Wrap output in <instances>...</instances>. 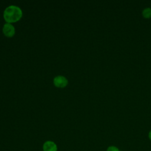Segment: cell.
Returning a JSON list of instances; mask_svg holds the SVG:
<instances>
[{
  "label": "cell",
  "instance_id": "obj_2",
  "mask_svg": "<svg viewBox=\"0 0 151 151\" xmlns=\"http://www.w3.org/2000/svg\"><path fill=\"white\" fill-rule=\"evenodd\" d=\"M68 80L66 77L63 76H57L54 77L53 80V83L57 87L63 88L67 86L68 84Z\"/></svg>",
  "mask_w": 151,
  "mask_h": 151
},
{
  "label": "cell",
  "instance_id": "obj_5",
  "mask_svg": "<svg viewBox=\"0 0 151 151\" xmlns=\"http://www.w3.org/2000/svg\"><path fill=\"white\" fill-rule=\"evenodd\" d=\"M143 16L146 18H149L151 17V8H145L142 11Z\"/></svg>",
  "mask_w": 151,
  "mask_h": 151
},
{
  "label": "cell",
  "instance_id": "obj_1",
  "mask_svg": "<svg viewBox=\"0 0 151 151\" xmlns=\"http://www.w3.org/2000/svg\"><path fill=\"white\" fill-rule=\"evenodd\" d=\"M22 17L21 9L16 5H9L4 12V18L6 23H13L19 21Z\"/></svg>",
  "mask_w": 151,
  "mask_h": 151
},
{
  "label": "cell",
  "instance_id": "obj_4",
  "mask_svg": "<svg viewBox=\"0 0 151 151\" xmlns=\"http://www.w3.org/2000/svg\"><path fill=\"white\" fill-rule=\"evenodd\" d=\"M42 150L43 151H57V146L54 142L47 140L44 143Z\"/></svg>",
  "mask_w": 151,
  "mask_h": 151
},
{
  "label": "cell",
  "instance_id": "obj_6",
  "mask_svg": "<svg viewBox=\"0 0 151 151\" xmlns=\"http://www.w3.org/2000/svg\"><path fill=\"white\" fill-rule=\"evenodd\" d=\"M106 151H120V149L115 146H110L107 147Z\"/></svg>",
  "mask_w": 151,
  "mask_h": 151
},
{
  "label": "cell",
  "instance_id": "obj_3",
  "mask_svg": "<svg viewBox=\"0 0 151 151\" xmlns=\"http://www.w3.org/2000/svg\"><path fill=\"white\" fill-rule=\"evenodd\" d=\"M4 34L7 37H12L15 33L14 27L10 23H5L2 28Z\"/></svg>",
  "mask_w": 151,
  "mask_h": 151
},
{
  "label": "cell",
  "instance_id": "obj_7",
  "mask_svg": "<svg viewBox=\"0 0 151 151\" xmlns=\"http://www.w3.org/2000/svg\"><path fill=\"white\" fill-rule=\"evenodd\" d=\"M148 136H149V139L151 140V130H150V132H149V134H148Z\"/></svg>",
  "mask_w": 151,
  "mask_h": 151
}]
</instances>
